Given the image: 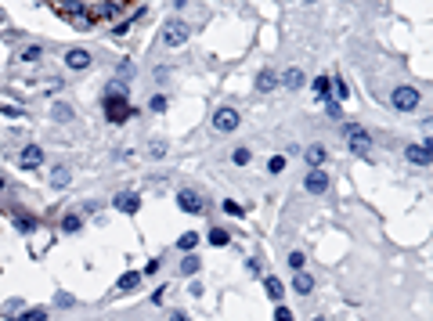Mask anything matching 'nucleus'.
Returning <instances> with one entry per match:
<instances>
[{
  "label": "nucleus",
  "instance_id": "obj_1",
  "mask_svg": "<svg viewBox=\"0 0 433 321\" xmlns=\"http://www.w3.org/2000/svg\"><path fill=\"white\" fill-rule=\"evenodd\" d=\"M188 36H192V29H188V22L184 18H166L163 22V33H159V40H163V47H181V43H188Z\"/></svg>",
  "mask_w": 433,
  "mask_h": 321
},
{
  "label": "nucleus",
  "instance_id": "obj_2",
  "mask_svg": "<svg viewBox=\"0 0 433 321\" xmlns=\"http://www.w3.org/2000/svg\"><path fill=\"white\" fill-rule=\"evenodd\" d=\"M390 105H394L397 112H415V109L423 105V94H419V87H408V83H401V87H394Z\"/></svg>",
  "mask_w": 433,
  "mask_h": 321
},
{
  "label": "nucleus",
  "instance_id": "obj_3",
  "mask_svg": "<svg viewBox=\"0 0 433 321\" xmlns=\"http://www.w3.org/2000/svg\"><path fill=\"white\" fill-rule=\"evenodd\" d=\"M130 116H137V109L130 105V98H105V119L112 127H123Z\"/></svg>",
  "mask_w": 433,
  "mask_h": 321
},
{
  "label": "nucleus",
  "instance_id": "obj_4",
  "mask_svg": "<svg viewBox=\"0 0 433 321\" xmlns=\"http://www.w3.org/2000/svg\"><path fill=\"white\" fill-rule=\"evenodd\" d=\"M343 137H347V145H350V152H354V156H365V152L372 148V137H368V130H365V127L347 123V127H343Z\"/></svg>",
  "mask_w": 433,
  "mask_h": 321
},
{
  "label": "nucleus",
  "instance_id": "obj_5",
  "mask_svg": "<svg viewBox=\"0 0 433 321\" xmlns=\"http://www.w3.org/2000/svg\"><path fill=\"white\" fill-rule=\"evenodd\" d=\"M238 123H242L238 109H216V112H213V130H216V134H235Z\"/></svg>",
  "mask_w": 433,
  "mask_h": 321
},
{
  "label": "nucleus",
  "instance_id": "obj_6",
  "mask_svg": "<svg viewBox=\"0 0 433 321\" xmlns=\"http://www.w3.org/2000/svg\"><path fill=\"white\" fill-rule=\"evenodd\" d=\"M112 209L134 217V213L141 209V195H137V191H116V195H112Z\"/></svg>",
  "mask_w": 433,
  "mask_h": 321
},
{
  "label": "nucleus",
  "instance_id": "obj_7",
  "mask_svg": "<svg viewBox=\"0 0 433 321\" xmlns=\"http://www.w3.org/2000/svg\"><path fill=\"white\" fill-rule=\"evenodd\" d=\"M329 173L325 170H307V177H303V188H307V195H325L329 191Z\"/></svg>",
  "mask_w": 433,
  "mask_h": 321
},
{
  "label": "nucleus",
  "instance_id": "obj_8",
  "mask_svg": "<svg viewBox=\"0 0 433 321\" xmlns=\"http://www.w3.org/2000/svg\"><path fill=\"white\" fill-rule=\"evenodd\" d=\"M177 206H181L184 213H192V217H199V213L206 209L203 195H199V191H188V188H184V191H177Z\"/></svg>",
  "mask_w": 433,
  "mask_h": 321
},
{
  "label": "nucleus",
  "instance_id": "obj_9",
  "mask_svg": "<svg viewBox=\"0 0 433 321\" xmlns=\"http://www.w3.org/2000/svg\"><path fill=\"white\" fill-rule=\"evenodd\" d=\"M18 166H22V170H40V166H43V148L40 145H25L18 152Z\"/></svg>",
  "mask_w": 433,
  "mask_h": 321
},
{
  "label": "nucleus",
  "instance_id": "obj_10",
  "mask_svg": "<svg viewBox=\"0 0 433 321\" xmlns=\"http://www.w3.org/2000/svg\"><path fill=\"white\" fill-rule=\"evenodd\" d=\"M405 159H408V166H430V145H408Z\"/></svg>",
  "mask_w": 433,
  "mask_h": 321
},
{
  "label": "nucleus",
  "instance_id": "obj_11",
  "mask_svg": "<svg viewBox=\"0 0 433 321\" xmlns=\"http://www.w3.org/2000/svg\"><path fill=\"white\" fill-rule=\"evenodd\" d=\"M303 159H307V166H311V170H325V159H329V152H325V145H307Z\"/></svg>",
  "mask_w": 433,
  "mask_h": 321
},
{
  "label": "nucleus",
  "instance_id": "obj_12",
  "mask_svg": "<svg viewBox=\"0 0 433 321\" xmlns=\"http://www.w3.org/2000/svg\"><path fill=\"white\" fill-rule=\"evenodd\" d=\"M65 65H69L72 72H83V69H90V54L80 51V47H72V51L65 54Z\"/></svg>",
  "mask_w": 433,
  "mask_h": 321
},
{
  "label": "nucleus",
  "instance_id": "obj_13",
  "mask_svg": "<svg viewBox=\"0 0 433 321\" xmlns=\"http://www.w3.org/2000/svg\"><path fill=\"white\" fill-rule=\"evenodd\" d=\"M274 87H278V72L274 69H260L256 72V90H260V94H271Z\"/></svg>",
  "mask_w": 433,
  "mask_h": 321
},
{
  "label": "nucleus",
  "instance_id": "obj_14",
  "mask_svg": "<svg viewBox=\"0 0 433 321\" xmlns=\"http://www.w3.org/2000/svg\"><path fill=\"white\" fill-rule=\"evenodd\" d=\"M303 80H307V76H303V69H296V65H292V69H285L282 76H278V83H285L289 90H300V87H303Z\"/></svg>",
  "mask_w": 433,
  "mask_h": 321
},
{
  "label": "nucleus",
  "instance_id": "obj_15",
  "mask_svg": "<svg viewBox=\"0 0 433 321\" xmlns=\"http://www.w3.org/2000/svg\"><path fill=\"white\" fill-rule=\"evenodd\" d=\"M292 289H296L300 296H311L314 293V278L307 271H296V274H292Z\"/></svg>",
  "mask_w": 433,
  "mask_h": 321
},
{
  "label": "nucleus",
  "instance_id": "obj_16",
  "mask_svg": "<svg viewBox=\"0 0 433 321\" xmlns=\"http://www.w3.org/2000/svg\"><path fill=\"white\" fill-rule=\"evenodd\" d=\"M137 285H141V271H127V274H119V282H116L119 293H134Z\"/></svg>",
  "mask_w": 433,
  "mask_h": 321
},
{
  "label": "nucleus",
  "instance_id": "obj_17",
  "mask_svg": "<svg viewBox=\"0 0 433 321\" xmlns=\"http://www.w3.org/2000/svg\"><path fill=\"white\" fill-rule=\"evenodd\" d=\"M69 180H72V170H69V166H54V170H51V184H54V188H65Z\"/></svg>",
  "mask_w": 433,
  "mask_h": 321
},
{
  "label": "nucleus",
  "instance_id": "obj_18",
  "mask_svg": "<svg viewBox=\"0 0 433 321\" xmlns=\"http://www.w3.org/2000/svg\"><path fill=\"white\" fill-rule=\"evenodd\" d=\"M80 227H83L80 213H65V217H61V231H65V235H76Z\"/></svg>",
  "mask_w": 433,
  "mask_h": 321
},
{
  "label": "nucleus",
  "instance_id": "obj_19",
  "mask_svg": "<svg viewBox=\"0 0 433 321\" xmlns=\"http://www.w3.org/2000/svg\"><path fill=\"white\" fill-rule=\"evenodd\" d=\"M329 87H332V76H314V83H311V90H314L318 98H329L332 94Z\"/></svg>",
  "mask_w": 433,
  "mask_h": 321
},
{
  "label": "nucleus",
  "instance_id": "obj_20",
  "mask_svg": "<svg viewBox=\"0 0 433 321\" xmlns=\"http://www.w3.org/2000/svg\"><path fill=\"white\" fill-rule=\"evenodd\" d=\"M206 242H210L213 249H220V246H227V242H231V235L224 231V227H213V231L206 235Z\"/></svg>",
  "mask_w": 433,
  "mask_h": 321
},
{
  "label": "nucleus",
  "instance_id": "obj_21",
  "mask_svg": "<svg viewBox=\"0 0 433 321\" xmlns=\"http://www.w3.org/2000/svg\"><path fill=\"white\" fill-rule=\"evenodd\" d=\"M264 289H267V296H271V300H282V293H285V285L278 282L274 274H267V278H264Z\"/></svg>",
  "mask_w": 433,
  "mask_h": 321
},
{
  "label": "nucleus",
  "instance_id": "obj_22",
  "mask_svg": "<svg viewBox=\"0 0 433 321\" xmlns=\"http://www.w3.org/2000/svg\"><path fill=\"white\" fill-rule=\"evenodd\" d=\"M195 246H199V235H195V231H184V235L177 238V249H184V253H192Z\"/></svg>",
  "mask_w": 433,
  "mask_h": 321
},
{
  "label": "nucleus",
  "instance_id": "obj_23",
  "mask_svg": "<svg viewBox=\"0 0 433 321\" xmlns=\"http://www.w3.org/2000/svg\"><path fill=\"white\" fill-rule=\"evenodd\" d=\"M231 162H235V166H249L253 162V152L249 148H235V152H231Z\"/></svg>",
  "mask_w": 433,
  "mask_h": 321
},
{
  "label": "nucleus",
  "instance_id": "obj_24",
  "mask_svg": "<svg viewBox=\"0 0 433 321\" xmlns=\"http://www.w3.org/2000/svg\"><path fill=\"white\" fill-rule=\"evenodd\" d=\"M43 58V47L40 43H29V47H22V62H40Z\"/></svg>",
  "mask_w": 433,
  "mask_h": 321
},
{
  "label": "nucleus",
  "instance_id": "obj_25",
  "mask_svg": "<svg viewBox=\"0 0 433 321\" xmlns=\"http://www.w3.org/2000/svg\"><path fill=\"white\" fill-rule=\"evenodd\" d=\"M325 112H329L332 119H339V116H343V101H336V98L329 94V98H325Z\"/></svg>",
  "mask_w": 433,
  "mask_h": 321
},
{
  "label": "nucleus",
  "instance_id": "obj_26",
  "mask_svg": "<svg viewBox=\"0 0 433 321\" xmlns=\"http://www.w3.org/2000/svg\"><path fill=\"white\" fill-rule=\"evenodd\" d=\"M199 267H203V264H199V256H184V260H181V274H184V278H188V274H195Z\"/></svg>",
  "mask_w": 433,
  "mask_h": 321
},
{
  "label": "nucleus",
  "instance_id": "obj_27",
  "mask_svg": "<svg viewBox=\"0 0 433 321\" xmlns=\"http://www.w3.org/2000/svg\"><path fill=\"white\" fill-rule=\"evenodd\" d=\"M51 116L58 119V123H69V119H72V109H69V105H61V101H58V105H54V112H51Z\"/></svg>",
  "mask_w": 433,
  "mask_h": 321
},
{
  "label": "nucleus",
  "instance_id": "obj_28",
  "mask_svg": "<svg viewBox=\"0 0 433 321\" xmlns=\"http://www.w3.org/2000/svg\"><path fill=\"white\" fill-rule=\"evenodd\" d=\"M329 90H336V101H343V98L350 94V90H347V83L339 80V76H332V87H329Z\"/></svg>",
  "mask_w": 433,
  "mask_h": 321
},
{
  "label": "nucleus",
  "instance_id": "obj_29",
  "mask_svg": "<svg viewBox=\"0 0 433 321\" xmlns=\"http://www.w3.org/2000/svg\"><path fill=\"white\" fill-rule=\"evenodd\" d=\"M285 170V156H271L267 159V173H282Z\"/></svg>",
  "mask_w": 433,
  "mask_h": 321
},
{
  "label": "nucleus",
  "instance_id": "obj_30",
  "mask_svg": "<svg viewBox=\"0 0 433 321\" xmlns=\"http://www.w3.org/2000/svg\"><path fill=\"white\" fill-rule=\"evenodd\" d=\"M116 14H123V4H101V18H116Z\"/></svg>",
  "mask_w": 433,
  "mask_h": 321
},
{
  "label": "nucleus",
  "instance_id": "obj_31",
  "mask_svg": "<svg viewBox=\"0 0 433 321\" xmlns=\"http://www.w3.org/2000/svg\"><path fill=\"white\" fill-rule=\"evenodd\" d=\"M14 321H47V314H43V311L36 307V311H25V314H18Z\"/></svg>",
  "mask_w": 433,
  "mask_h": 321
},
{
  "label": "nucleus",
  "instance_id": "obj_32",
  "mask_svg": "<svg viewBox=\"0 0 433 321\" xmlns=\"http://www.w3.org/2000/svg\"><path fill=\"white\" fill-rule=\"evenodd\" d=\"M224 213H227V217H245V209L238 202H231V198H224Z\"/></svg>",
  "mask_w": 433,
  "mask_h": 321
},
{
  "label": "nucleus",
  "instance_id": "obj_33",
  "mask_svg": "<svg viewBox=\"0 0 433 321\" xmlns=\"http://www.w3.org/2000/svg\"><path fill=\"white\" fill-rule=\"evenodd\" d=\"M134 80V62H123L119 65V83H130Z\"/></svg>",
  "mask_w": 433,
  "mask_h": 321
},
{
  "label": "nucleus",
  "instance_id": "obj_34",
  "mask_svg": "<svg viewBox=\"0 0 433 321\" xmlns=\"http://www.w3.org/2000/svg\"><path fill=\"white\" fill-rule=\"evenodd\" d=\"M14 224H18V231H22V235H29V231H33V227H36V220H33V217H18Z\"/></svg>",
  "mask_w": 433,
  "mask_h": 321
},
{
  "label": "nucleus",
  "instance_id": "obj_35",
  "mask_svg": "<svg viewBox=\"0 0 433 321\" xmlns=\"http://www.w3.org/2000/svg\"><path fill=\"white\" fill-rule=\"evenodd\" d=\"M303 260H307V256H303L300 249H296V253H289V267H292V271H303Z\"/></svg>",
  "mask_w": 433,
  "mask_h": 321
},
{
  "label": "nucleus",
  "instance_id": "obj_36",
  "mask_svg": "<svg viewBox=\"0 0 433 321\" xmlns=\"http://www.w3.org/2000/svg\"><path fill=\"white\" fill-rule=\"evenodd\" d=\"M274 321H296L289 307H274Z\"/></svg>",
  "mask_w": 433,
  "mask_h": 321
},
{
  "label": "nucleus",
  "instance_id": "obj_37",
  "mask_svg": "<svg viewBox=\"0 0 433 321\" xmlns=\"http://www.w3.org/2000/svg\"><path fill=\"white\" fill-rule=\"evenodd\" d=\"M148 109H152V112H163V109H166V98H163V94H156V98L148 101Z\"/></svg>",
  "mask_w": 433,
  "mask_h": 321
},
{
  "label": "nucleus",
  "instance_id": "obj_38",
  "mask_svg": "<svg viewBox=\"0 0 433 321\" xmlns=\"http://www.w3.org/2000/svg\"><path fill=\"white\" fill-rule=\"evenodd\" d=\"M159 267H163V256H152V260H148V264H145V274H156Z\"/></svg>",
  "mask_w": 433,
  "mask_h": 321
},
{
  "label": "nucleus",
  "instance_id": "obj_39",
  "mask_svg": "<svg viewBox=\"0 0 433 321\" xmlns=\"http://www.w3.org/2000/svg\"><path fill=\"white\" fill-rule=\"evenodd\" d=\"M0 112H4V116H14V119L22 116V109H14V105H0Z\"/></svg>",
  "mask_w": 433,
  "mask_h": 321
},
{
  "label": "nucleus",
  "instance_id": "obj_40",
  "mask_svg": "<svg viewBox=\"0 0 433 321\" xmlns=\"http://www.w3.org/2000/svg\"><path fill=\"white\" fill-rule=\"evenodd\" d=\"M148 152H152V156H166V145H163V141H156V145H152Z\"/></svg>",
  "mask_w": 433,
  "mask_h": 321
},
{
  "label": "nucleus",
  "instance_id": "obj_41",
  "mask_svg": "<svg viewBox=\"0 0 433 321\" xmlns=\"http://www.w3.org/2000/svg\"><path fill=\"white\" fill-rule=\"evenodd\" d=\"M170 321H188V314H184V311H174V314H170Z\"/></svg>",
  "mask_w": 433,
  "mask_h": 321
},
{
  "label": "nucleus",
  "instance_id": "obj_42",
  "mask_svg": "<svg viewBox=\"0 0 433 321\" xmlns=\"http://www.w3.org/2000/svg\"><path fill=\"white\" fill-rule=\"evenodd\" d=\"M314 321H329V318H321V314H318V318H314Z\"/></svg>",
  "mask_w": 433,
  "mask_h": 321
},
{
  "label": "nucleus",
  "instance_id": "obj_43",
  "mask_svg": "<svg viewBox=\"0 0 433 321\" xmlns=\"http://www.w3.org/2000/svg\"><path fill=\"white\" fill-rule=\"evenodd\" d=\"M0 188H4V180H0Z\"/></svg>",
  "mask_w": 433,
  "mask_h": 321
}]
</instances>
